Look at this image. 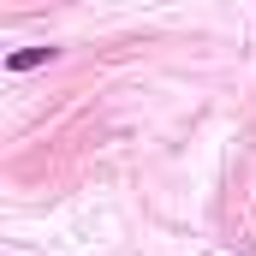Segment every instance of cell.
<instances>
[{
    "label": "cell",
    "mask_w": 256,
    "mask_h": 256,
    "mask_svg": "<svg viewBox=\"0 0 256 256\" xmlns=\"http://www.w3.org/2000/svg\"><path fill=\"white\" fill-rule=\"evenodd\" d=\"M48 60H54V48H18L6 66H12V72H30V66H48Z\"/></svg>",
    "instance_id": "obj_1"
}]
</instances>
